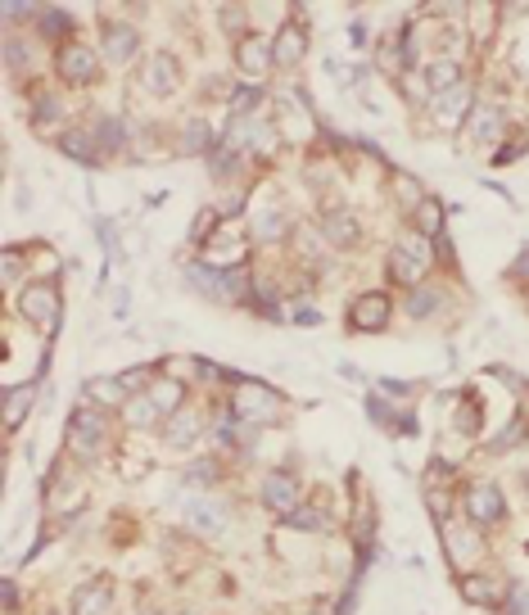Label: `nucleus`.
Wrapping results in <instances>:
<instances>
[{"instance_id": "obj_1", "label": "nucleus", "mask_w": 529, "mask_h": 615, "mask_svg": "<svg viewBox=\"0 0 529 615\" xmlns=\"http://www.w3.org/2000/svg\"><path fill=\"white\" fill-rule=\"evenodd\" d=\"M19 308H23V317H28L32 326H41L45 335H54V326H59V290H54L50 281L28 286L23 299H19Z\"/></svg>"}, {"instance_id": "obj_2", "label": "nucleus", "mask_w": 529, "mask_h": 615, "mask_svg": "<svg viewBox=\"0 0 529 615\" xmlns=\"http://www.w3.org/2000/svg\"><path fill=\"white\" fill-rule=\"evenodd\" d=\"M277 412H281V403L268 385H240V394H236V417L240 421H249V426L277 421Z\"/></svg>"}, {"instance_id": "obj_3", "label": "nucleus", "mask_w": 529, "mask_h": 615, "mask_svg": "<svg viewBox=\"0 0 529 615\" xmlns=\"http://www.w3.org/2000/svg\"><path fill=\"white\" fill-rule=\"evenodd\" d=\"M69 430H73V448H78L82 457H95V453L104 448V435H109L104 417H100V412H91V407H82V412H73Z\"/></svg>"}, {"instance_id": "obj_4", "label": "nucleus", "mask_w": 529, "mask_h": 615, "mask_svg": "<svg viewBox=\"0 0 529 615\" xmlns=\"http://www.w3.org/2000/svg\"><path fill=\"white\" fill-rule=\"evenodd\" d=\"M59 73L69 78V82H95V73H100V59H95V50H87L82 41H69L59 50Z\"/></svg>"}, {"instance_id": "obj_5", "label": "nucleus", "mask_w": 529, "mask_h": 615, "mask_svg": "<svg viewBox=\"0 0 529 615\" xmlns=\"http://www.w3.org/2000/svg\"><path fill=\"white\" fill-rule=\"evenodd\" d=\"M349 321H353V330H384L389 326V295H380V290L358 295L349 308Z\"/></svg>"}, {"instance_id": "obj_6", "label": "nucleus", "mask_w": 529, "mask_h": 615, "mask_svg": "<svg viewBox=\"0 0 529 615\" xmlns=\"http://www.w3.org/2000/svg\"><path fill=\"white\" fill-rule=\"evenodd\" d=\"M236 63H240L244 78L258 82V78H268V68H272L277 59H272V46L262 41V37H244V41L236 46Z\"/></svg>"}, {"instance_id": "obj_7", "label": "nucleus", "mask_w": 529, "mask_h": 615, "mask_svg": "<svg viewBox=\"0 0 529 615\" xmlns=\"http://www.w3.org/2000/svg\"><path fill=\"white\" fill-rule=\"evenodd\" d=\"M461 118H471V91H467V82H457L452 91L434 96V122L439 127H457Z\"/></svg>"}, {"instance_id": "obj_8", "label": "nucleus", "mask_w": 529, "mask_h": 615, "mask_svg": "<svg viewBox=\"0 0 529 615\" xmlns=\"http://www.w3.org/2000/svg\"><path fill=\"white\" fill-rule=\"evenodd\" d=\"M262 503H268L272 511H294V503H299V485H294V475H285V470H272L268 480H262Z\"/></svg>"}, {"instance_id": "obj_9", "label": "nucleus", "mask_w": 529, "mask_h": 615, "mask_svg": "<svg viewBox=\"0 0 529 615\" xmlns=\"http://www.w3.org/2000/svg\"><path fill=\"white\" fill-rule=\"evenodd\" d=\"M190 281L194 286H209L204 295H218V299H240V290H244V281L236 277V271H209V267H190Z\"/></svg>"}, {"instance_id": "obj_10", "label": "nucleus", "mask_w": 529, "mask_h": 615, "mask_svg": "<svg viewBox=\"0 0 529 615\" xmlns=\"http://www.w3.org/2000/svg\"><path fill=\"white\" fill-rule=\"evenodd\" d=\"M467 136H471V141H480V145H493L498 136H502V109H498V104H480V109H471V118H467Z\"/></svg>"}, {"instance_id": "obj_11", "label": "nucleus", "mask_w": 529, "mask_h": 615, "mask_svg": "<svg viewBox=\"0 0 529 615\" xmlns=\"http://www.w3.org/2000/svg\"><path fill=\"white\" fill-rule=\"evenodd\" d=\"M244 253V240H240V227L236 222H213V240H209V262L218 267V262H236Z\"/></svg>"}, {"instance_id": "obj_12", "label": "nucleus", "mask_w": 529, "mask_h": 615, "mask_svg": "<svg viewBox=\"0 0 529 615\" xmlns=\"http://www.w3.org/2000/svg\"><path fill=\"white\" fill-rule=\"evenodd\" d=\"M467 516L480 520V525L498 520V516H502V494H498L493 485H471V489H467Z\"/></svg>"}, {"instance_id": "obj_13", "label": "nucleus", "mask_w": 529, "mask_h": 615, "mask_svg": "<svg viewBox=\"0 0 529 615\" xmlns=\"http://www.w3.org/2000/svg\"><path fill=\"white\" fill-rule=\"evenodd\" d=\"M507 588H511V584H502V579H493V575H471V579H461V597L475 602V606H502Z\"/></svg>"}, {"instance_id": "obj_14", "label": "nucleus", "mask_w": 529, "mask_h": 615, "mask_svg": "<svg viewBox=\"0 0 529 615\" xmlns=\"http://www.w3.org/2000/svg\"><path fill=\"white\" fill-rule=\"evenodd\" d=\"M177 78H181L177 59H172L168 50H159V54L150 59V68H145V87H150L154 96H172V91H177Z\"/></svg>"}, {"instance_id": "obj_15", "label": "nucleus", "mask_w": 529, "mask_h": 615, "mask_svg": "<svg viewBox=\"0 0 529 615\" xmlns=\"http://www.w3.org/2000/svg\"><path fill=\"white\" fill-rule=\"evenodd\" d=\"M186 525L200 529V534H222V529H227V511H222L218 503H209V498H194V503L186 507Z\"/></svg>"}, {"instance_id": "obj_16", "label": "nucleus", "mask_w": 529, "mask_h": 615, "mask_svg": "<svg viewBox=\"0 0 529 615\" xmlns=\"http://www.w3.org/2000/svg\"><path fill=\"white\" fill-rule=\"evenodd\" d=\"M303 50H308V41H303V32H299V28H281V32H277V41H272V59H277V63H285V68H294V63L303 59Z\"/></svg>"}, {"instance_id": "obj_17", "label": "nucleus", "mask_w": 529, "mask_h": 615, "mask_svg": "<svg viewBox=\"0 0 529 615\" xmlns=\"http://www.w3.org/2000/svg\"><path fill=\"white\" fill-rule=\"evenodd\" d=\"M136 46H141V37L131 32V28H109V32H104V59H109V63L131 59V54H136Z\"/></svg>"}, {"instance_id": "obj_18", "label": "nucleus", "mask_w": 529, "mask_h": 615, "mask_svg": "<svg viewBox=\"0 0 529 615\" xmlns=\"http://www.w3.org/2000/svg\"><path fill=\"white\" fill-rule=\"evenodd\" d=\"M73 611H78V615H104V611H109V584L95 579V584L78 588V593H73Z\"/></svg>"}, {"instance_id": "obj_19", "label": "nucleus", "mask_w": 529, "mask_h": 615, "mask_svg": "<svg viewBox=\"0 0 529 615\" xmlns=\"http://www.w3.org/2000/svg\"><path fill=\"white\" fill-rule=\"evenodd\" d=\"M443 538H448V557L461 566V561H471V557H480V538L475 534H467V529H457V525H448L443 529Z\"/></svg>"}, {"instance_id": "obj_20", "label": "nucleus", "mask_w": 529, "mask_h": 615, "mask_svg": "<svg viewBox=\"0 0 529 615\" xmlns=\"http://www.w3.org/2000/svg\"><path fill=\"white\" fill-rule=\"evenodd\" d=\"M461 78H457V63L452 59H434V63H426V87L434 91V96H443V91H452Z\"/></svg>"}, {"instance_id": "obj_21", "label": "nucleus", "mask_w": 529, "mask_h": 615, "mask_svg": "<svg viewBox=\"0 0 529 615\" xmlns=\"http://www.w3.org/2000/svg\"><path fill=\"white\" fill-rule=\"evenodd\" d=\"M321 231L335 240V245H353V240H358V218H349V213H326V218H321Z\"/></svg>"}, {"instance_id": "obj_22", "label": "nucleus", "mask_w": 529, "mask_h": 615, "mask_svg": "<svg viewBox=\"0 0 529 615\" xmlns=\"http://www.w3.org/2000/svg\"><path fill=\"white\" fill-rule=\"evenodd\" d=\"M159 412H181V385L177 380H154V389L145 394Z\"/></svg>"}, {"instance_id": "obj_23", "label": "nucleus", "mask_w": 529, "mask_h": 615, "mask_svg": "<svg viewBox=\"0 0 529 615\" xmlns=\"http://www.w3.org/2000/svg\"><path fill=\"white\" fill-rule=\"evenodd\" d=\"M32 398H37V389H32V385H19V389H10V394H5V426H10V430L23 421V412H28V403H32Z\"/></svg>"}, {"instance_id": "obj_24", "label": "nucleus", "mask_w": 529, "mask_h": 615, "mask_svg": "<svg viewBox=\"0 0 529 615\" xmlns=\"http://www.w3.org/2000/svg\"><path fill=\"white\" fill-rule=\"evenodd\" d=\"M389 271H393V277H399L403 286H417V281H421V271H426V262H417V258H412V253H403V249H393Z\"/></svg>"}, {"instance_id": "obj_25", "label": "nucleus", "mask_w": 529, "mask_h": 615, "mask_svg": "<svg viewBox=\"0 0 529 615\" xmlns=\"http://www.w3.org/2000/svg\"><path fill=\"white\" fill-rule=\"evenodd\" d=\"M168 430H172L168 439H172L177 448H186L194 435H200V417H194V412H186V407H181V412H172V426H168Z\"/></svg>"}, {"instance_id": "obj_26", "label": "nucleus", "mask_w": 529, "mask_h": 615, "mask_svg": "<svg viewBox=\"0 0 529 615\" xmlns=\"http://www.w3.org/2000/svg\"><path fill=\"white\" fill-rule=\"evenodd\" d=\"M59 150L69 154V159H78V163H100V154L91 150V141H87V136H78V131H69V136H63V141H59Z\"/></svg>"}, {"instance_id": "obj_27", "label": "nucleus", "mask_w": 529, "mask_h": 615, "mask_svg": "<svg viewBox=\"0 0 529 615\" xmlns=\"http://www.w3.org/2000/svg\"><path fill=\"white\" fill-rule=\"evenodd\" d=\"M285 520H290L294 529H326V520H330V516H326V507H321V503H308L303 511H290Z\"/></svg>"}, {"instance_id": "obj_28", "label": "nucleus", "mask_w": 529, "mask_h": 615, "mask_svg": "<svg viewBox=\"0 0 529 615\" xmlns=\"http://www.w3.org/2000/svg\"><path fill=\"white\" fill-rule=\"evenodd\" d=\"M253 236H258V240H281V236H285V222H281V213H258V222H253Z\"/></svg>"}, {"instance_id": "obj_29", "label": "nucleus", "mask_w": 529, "mask_h": 615, "mask_svg": "<svg viewBox=\"0 0 529 615\" xmlns=\"http://www.w3.org/2000/svg\"><path fill=\"white\" fill-rule=\"evenodd\" d=\"M439 227H443V218H439V204H434V199H426L421 209H417V231H421V236H434Z\"/></svg>"}, {"instance_id": "obj_30", "label": "nucleus", "mask_w": 529, "mask_h": 615, "mask_svg": "<svg viewBox=\"0 0 529 615\" xmlns=\"http://www.w3.org/2000/svg\"><path fill=\"white\" fill-rule=\"evenodd\" d=\"M87 394H91L95 403H118V394H127V385H122V380H91Z\"/></svg>"}, {"instance_id": "obj_31", "label": "nucleus", "mask_w": 529, "mask_h": 615, "mask_svg": "<svg viewBox=\"0 0 529 615\" xmlns=\"http://www.w3.org/2000/svg\"><path fill=\"white\" fill-rule=\"evenodd\" d=\"M127 421H131V426H150V421H159V407H154L150 398L127 403Z\"/></svg>"}, {"instance_id": "obj_32", "label": "nucleus", "mask_w": 529, "mask_h": 615, "mask_svg": "<svg viewBox=\"0 0 529 615\" xmlns=\"http://www.w3.org/2000/svg\"><path fill=\"white\" fill-rule=\"evenodd\" d=\"M69 28H73V19L63 14V10H45V14H41V32H45V37H54V32H69Z\"/></svg>"}, {"instance_id": "obj_33", "label": "nucleus", "mask_w": 529, "mask_h": 615, "mask_svg": "<svg viewBox=\"0 0 529 615\" xmlns=\"http://www.w3.org/2000/svg\"><path fill=\"white\" fill-rule=\"evenodd\" d=\"M204 145H213V131L194 122V127L186 131V145H181V150H186V154H194V150H204Z\"/></svg>"}, {"instance_id": "obj_34", "label": "nucleus", "mask_w": 529, "mask_h": 615, "mask_svg": "<svg viewBox=\"0 0 529 615\" xmlns=\"http://www.w3.org/2000/svg\"><path fill=\"white\" fill-rule=\"evenodd\" d=\"M95 141H100V145H122V127H118L113 118H100V122H95Z\"/></svg>"}, {"instance_id": "obj_35", "label": "nucleus", "mask_w": 529, "mask_h": 615, "mask_svg": "<svg viewBox=\"0 0 529 615\" xmlns=\"http://www.w3.org/2000/svg\"><path fill=\"white\" fill-rule=\"evenodd\" d=\"M258 100H262V91L253 87V91H240L236 100H231V109H236V118H253V109H258Z\"/></svg>"}, {"instance_id": "obj_36", "label": "nucleus", "mask_w": 529, "mask_h": 615, "mask_svg": "<svg viewBox=\"0 0 529 615\" xmlns=\"http://www.w3.org/2000/svg\"><path fill=\"white\" fill-rule=\"evenodd\" d=\"M218 480V466L213 461H194L190 475H186V485H213Z\"/></svg>"}, {"instance_id": "obj_37", "label": "nucleus", "mask_w": 529, "mask_h": 615, "mask_svg": "<svg viewBox=\"0 0 529 615\" xmlns=\"http://www.w3.org/2000/svg\"><path fill=\"white\" fill-rule=\"evenodd\" d=\"M507 597H511V602H507V615H529V593H525L520 584L507 588Z\"/></svg>"}, {"instance_id": "obj_38", "label": "nucleus", "mask_w": 529, "mask_h": 615, "mask_svg": "<svg viewBox=\"0 0 529 615\" xmlns=\"http://www.w3.org/2000/svg\"><path fill=\"white\" fill-rule=\"evenodd\" d=\"M434 308H439V295H426V290L412 295V312H417V317H426V312H434Z\"/></svg>"}, {"instance_id": "obj_39", "label": "nucleus", "mask_w": 529, "mask_h": 615, "mask_svg": "<svg viewBox=\"0 0 529 615\" xmlns=\"http://www.w3.org/2000/svg\"><path fill=\"white\" fill-rule=\"evenodd\" d=\"M520 439H525V421H516L502 439H493V453H502V448H511V444H520Z\"/></svg>"}, {"instance_id": "obj_40", "label": "nucleus", "mask_w": 529, "mask_h": 615, "mask_svg": "<svg viewBox=\"0 0 529 615\" xmlns=\"http://www.w3.org/2000/svg\"><path fill=\"white\" fill-rule=\"evenodd\" d=\"M349 41H353V46H367V28L353 23V28H349Z\"/></svg>"}, {"instance_id": "obj_41", "label": "nucleus", "mask_w": 529, "mask_h": 615, "mask_svg": "<svg viewBox=\"0 0 529 615\" xmlns=\"http://www.w3.org/2000/svg\"><path fill=\"white\" fill-rule=\"evenodd\" d=\"M516 277H529V249H525V258L516 262Z\"/></svg>"}, {"instance_id": "obj_42", "label": "nucleus", "mask_w": 529, "mask_h": 615, "mask_svg": "<svg viewBox=\"0 0 529 615\" xmlns=\"http://www.w3.org/2000/svg\"><path fill=\"white\" fill-rule=\"evenodd\" d=\"M186 615H194V611H186Z\"/></svg>"}]
</instances>
